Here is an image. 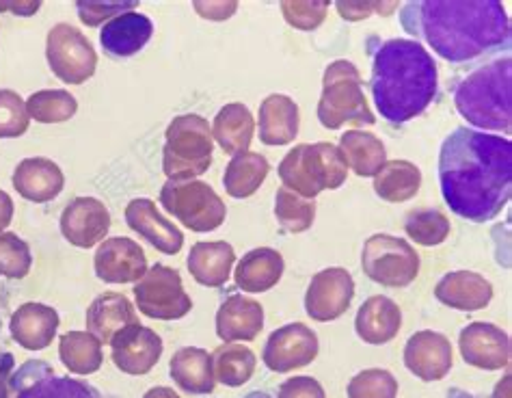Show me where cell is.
Wrapping results in <instances>:
<instances>
[{"instance_id":"36","label":"cell","mask_w":512,"mask_h":398,"mask_svg":"<svg viewBox=\"0 0 512 398\" xmlns=\"http://www.w3.org/2000/svg\"><path fill=\"white\" fill-rule=\"evenodd\" d=\"M59 357L70 373L93 375L98 373L104 362L102 342L89 331H70V334L61 336Z\"/></svg>"},{"instance_id":"8","label":"cell","mask_w":512,"mask_h":398,"mask_svg":"<svg viewBox=\"0 0 512 398\" xmlns=\"http://www.w3.org/2000/svg\"><path fill=\"white\" fill-rule=\"evenodd\" d=\"M160 204L193 232L217 230L227 217L225 202L204 180H169L160 189Z\"/></svg>"},{"instance_id":"37","label":"cell","mask_w":512,"mask_h":398,"mask_svg":"<svg viewBox=\"0 0 512 398\" xmlns=\"http://www.w3.org/2000/svg\"><path fill=\"white\" fill-rule=\"evenodd\" d=\"M214 379L227 388H240L253 377L255 373V353L242 344H221L210 355Z\"/></svg>"},{"instance_id":"25","label":"cell","mask_w":512,"mask_h":398,"mask_svg":"<svg viewBox=\"0 0 512 398\" xmlns=\"http://www.w3.org/2000/svg\"><path fill=\"white\" fill-rule=\"evenodd\" d=\"M264 329V308L260 301L232 295L217 312V336L223 342H251Z\"/></svg>"},{"instance_id":"24","label":"cell","mask_w":512,"mask_h":398,"mask_svg":"<svg viewBox=\"0 0 512 398\" xmlns=\"http://www.w3.org/2000/svg\"><path fill=\"white\" fill-rule=\"evenodd\" d=\"M65 187V176L50 158H24L13 171V189L35 204L52 202Z\"/></svg>"},{"instance_id":"46","label":"cell","mask_w":512,"mask_h":398,"mask_svg":"<svg viewBox=\"0 0 512 398\" xmlns=\"http://www.w3.org/2000/svg\"><path fill=\"white\" fill-rule=\"evenodd\" d=\"M279 398H327L320 383L312 377H292L279 386Z\"/></svg>"},{"instance_id":"23","label":"cell","mask_w":512,"mask_h":398,"mask_svg":"<svg viewBox=\"0 0 512 398\" xmlns=\"http://www.w3.org/2000/svg\"><path fill=\"white\" fill-rule=\"evenodd\" d=\"M435 297L452 310L478 312L484 310L493 299V286L487 277L474 271H452L443 275Z\"/></svg>"},{"instance_id":"55","label":"cell","mask_w":512,"mask_h":398,"mask_svg":"<svg viewBox=\"0 0 512 398\" xmlns=\"http://www.w3.org/2000/svg\"><path fill=\"white\" fill-rule=\"evenodd\" d=\"M0 327H3V321H0Z\"/></svg>"},{"instance_id":"41","label":"cell","mask_w":512,"mask_h":398,"mask_svg":"<svg viewBox=\"0 0 512 398\" xmlns=\"http://www.w3.org/2000/svg\"><path fill=\"white\" fill-rule=\"evenodd\" d=\"M31 264V247L26 245L18 234H0V277H7V280H24L31 271Z\"/></svg>"},{"instance_id":"34","label":"cell","mask_w":512,"mask_h":398,"mask_svg":"<svg viewBox=\"0 0 512 398\" xmlns=\"http://www.w3.org/2000/svg\"><path fill=\"white\" fill-rule=\"evenodd\" d=\"M268 171H271V165H268V161L262 154L258 152L236 154L225 167V176H223L225 193L234 199L251 197L264 184Z\"/></svg>"},{"instance_id":"1","label":"cell","mask_w":512,"mask_h":398,"mask_svg":"<svg viewBox=\"0 0 512 398\" xmlns=\"http://www.w3.org/2000/svg\"><path fill=\"white\" fill-rule=\"evenodd\" d=\"M439 182L458 217L484 223L510 202L512 143L489 132L456 128L439 154Z\"/></svg>"},{"instance_id":"40","label":"cell","mask_w":512,"mask_h":398,"mask_svg":"<svg viewBox=\"0 0 512 398\" xmlns=\"http://www.w3.org/2000/svg\"><path fill=\"white\" fill-rule=\"evenodd\" d=\"M275 217L281 228L290 234L307 232L316 219V202L281 187L275 195Z\"/></svg>"},{"instance_id":"32","label":"cell","mask_w":512,"mask_h":398,"mask_svg":"<svg viewBox=\"0 0 512 398\" xmlns=\"http://www.w3.org/2000/svg\"><path fill=\"white\" fill-rule=\"evenodd\" d=\"M253 132V115L242 102L225 104L212 122V139L221 145V150L225 154L232 156L249 152Z\"/></svg>"},{"instance_id":"12","label":"cell","mask_w":512,"mask_h":398,"mask_svg":"<svg viewBox=\"0 0 512 398\" xmlns=\"http://www.w3.org/2000/svg\"><path fill=\"white\" fill-rule=\"evenodd\" d=\"M11 390L16 398H117L102 394L80 379L55 375L42 360L26 362L16 375H11Z\"/></svg>"},{"instance_id":"14","label":"cell","mask_w":512,"mask_h":398,"mask_svg":"<svg viewBox=\"0 0 512 398\" xmlns=\"http://www.w3.org/2000/svg\"><path fill=\"white\" fill-rule=\"evenodd\" d=\"M355 297V280L346 269L331 267L320 271L309 282L305 310L318 323H329L346 314Z\"/></svg>"},{"instance_id":"33","label":"cell","mask_w":512,"mask_h":398,"mask_svg":"<svg viewBox=\"0 0 512 398\" xmlns=\"http://www.w3.org/2000/svg\"><path fill=\"white\" fill-rule=\"evenodd\" d=\"M340 152L346 167L355 171L361 178H374L387 163V150L383 141L363 130H348L340 139Z\"/></svg>"},{"instance_id":"26","label":"cell","mask_w":512,"mask_h":398,"mask_svg":"<svg viewBox=\"0 0 512 398\" xmlns=\"http://www.w3.org/2000/svg\"><path fill=\"white\" fill-rule=\"evenodd\" d=\"M402 327V312L398 303L383 295L363 301L355 318L357 336L368 344L392 342Z\"/></svg>"},{"instance_id":"21","label":"cell","mask_w":512,"mask_h":398,"mask_svg":"<svg viewBox=\"0 0 512 398\" xmlns=\"http://www.w3.org/2000/svg\"><path fill=\"white\" fill-rule=\"evenodd\" d=\"M59 312L44 303H24L13 312L9 331L26 351L48 349L59 331Z\"/></svg>"},{"instance_id":"3","label":"cell","mask_w":512,"mask_h":398,"mask_svg":"<svg viewBox=\"0 0 512 398\" xmlns=\"http://www.w3.org/2000/svg\"><path fill=\"white\" fill-rule=\"evenodd\" d=\"M437 63L415 39H387L372 61L370 89L376 109L392 124H404L433 104Z\"/></svg>"},{"instance_id":"20","label":"cell","mask_w":512,"mask_h":398,"mask_svg":"<svg viewBox=\"0 0 512 398\" xmlns=\"http://www.w3.org/2000/svg\"><path fill=\"white\" fill-rule=\"evenodd\" d=\"M126 223L132 232H137L145 238L154 249L165 256L180 254L184 245V234L180 228H175L173 221H169L163 212L156 208L152 199H132L126 206Z\"/></svg>"},{"instance_id":"53","label":"cell","mask_w":512,"mask_h":398,"mask_svg":"<svg viewBox=\"0 0 512 398\" xmlns=\"http://www.w3.org/2000/svg\"><path fill=\"white\" fill-rule=\"evenodd\" d=\"M491 398H510V375H506L504 381L497 383V388Z\"/></svg>"},{"instance_id":"35","label":"cell","mask_w":512,"mask_h":398,"mask_svg":"<svg viewBox=\"0 0 512 398\" xmlns=\"http://www.w3.org/2000/svg\"><path fill=\"white\" fill-rule=\"evenodd\" d=\"M422 187V171L409 161H387L374 176V191L389 204L409 202Z\"/></svg>"},{"instance_id":"4","label":"cell","mask_w":512,"mask_h":398,"mask_svg":"<svg viewBox=\"0 0 512 398\" xmlns=\"http://www.w3.org/2000/svg\"><path fill=\"white\" fill-rule=\"evenodd\" d=\"M512 59H497L471 72L454 91L456 109L469 124L510 132Z\"/></svg>"},{"instance_id":"27","label":"cell","mask_w":512,"mask_h":398,"mask_svg":"<svg viewBox=\"0 0 512 398\" xmlns=\"http://www.w3.org/2000/svg\"><path fill=\"white\" fill-rule=\"evenodd\" d=\"M85 321L89 334L96 336L102 344H111V340L121 329H126L128 325H137L139 316L124 295L104 293L93 299Z\"/></svg>"},{"instance_id":"43","label":"cell","mask_w":512,"mask_h":398,"mask_svg":"<svg viewBox=\"0 0 512 398\" xmlns=\"http://www.w3.org/2000/svg\"><path fill=\"white\" fill-rule=\"evenodd\" d=\"M26 102L11 89H0V139H16L29 130Z\"/></svg>"},{"instance_id":"45","label":"cell","mask_w":512,"mask_h":398,"mask_svg":"<svg viewBox=\"0 0 512 398\" xmlns=\"http://www.w3.org/2000/svg\"><path fill=\"white\" fill-rule=\"evenodd\" d=\"M137 3H78L76 11L87 26H100L104 20H113L119 13L134 11Z\"/></svg>"},{"instance_id":"39","label":"cell","mask_w":512,"mask_h":398,"mask_svg":"<svg viewBox=\"0 0 512 398\" xmlns=\"http://www.w3.org/2000/svg\"><path fill=\"white\" fill-rule=\"evenodd\" d=\"M450 219L437 208L411 210L404 217V232L413 243L422 247H437L450 236Z\"/></svg>"},{"instance_id":"54","label":"cell","mask_w":512,"mask_h":398,"mask_svg":"<svg viewBox=\"0 0 512 398\" xmlns=\"http://www.w3.org/2000/svg\"><path fill=\"white\" fill-rule=\"evenodd\" d=\"M247 398H268V394H264V392H251Z\"/></svg>"},{"instance_id":"30","label":"cell","mask_w":512,"mask_h":398,"mask_svg":"<svg viewBox=\"0 0 512 398\" xmlns=\"http://www.w3.org/2000/svg\"><path fill=\"white\" fill-rule=\"evenodd\" d=\"M236 262L234 247L225 241L197 243L188 254V273L201 286L219 288L229 280V273Z\"/></svg>"},{"instance_id":"2","label":"cell","mask_w":512,"mask_h":398,"mask_svg":"<svg viewBox=\"0 0 512 398\" xmlns=\"http://www.w3.org/2000/svg\"><path fill=\"white\" fill-rule=\"evenodd\" d=\"M402 26L452 63L510 42V22L500 3H411L402 9Z\"/></svg>"},{"instance_id":"49","label":"cell","mask_w":512,"mask_h":398,"mask_svg":"<svg viewBox=\"0 0 512 398\" xmlns=\"http://www.w3.org/2000/svg\"><path fill=\"white\" fill-rule=\"evenodd\" d=\"M11 373H13V357L5 351H0V398H9Z\"/></svg>"},{"instance_id":"31","label":"cell","mask_w":512,"mask_h":398,"mask_svg":"<svg viewBox=\"0 0 512 398\" xmlns=\"http://www.w3.org/2000/svg\"><path fill=\"white\" fill-rule=\"evenodd\" d=\"M169 375L175 386L188 394H212L214 386H217L208 351L197 347L175 351L171 357Z\"/></svg>"},{"instance_id":"10","label":"cell","mask_w":512,"mask_h":398,"mask_svg":"<svg viewBox=\"0 0 512 398\" xmlns=\"http://www.w3.org/2000/svg\"><path fill=\"white\" fill-rule=\"evenodd\" d=\"M134 299L141 314L156 318V321H180L193 310V301L186 295L180 273L154 264L141 280L134 284Z\"/></svg>"},{"instance_id":"18","label":"cell","mask_w":512,"mask_h":398,"mask_svg":"<svg viewBox=\"0 0 512 398\" xmlns=\"http://www.w3.org/2000/svg\"><path fill=\"white\" fill-rule=\"evenodd\" d=\"M404 366L409 373L422 381H439L446 377L454 366L452 342L439 331H417L404 347Z\"/></svg>"},{"instance_id":"50","label":"cell","mask_w":512,"mask_h":398,"mask_svg":"<svg viewBox=\"0 0 512 398\" xmlns=\"http://www.w3.org/2000/svg\"><path fill=\"white\" fill-rule=\"evenodd\" d=\"M11 219H13V199L9 197V193L0 191V234L5 232V228H9Z\"/></svg>"},{"instance_id":"29","label":"cell","mask_w":512,"mask_h":398,"mask_svg":"<svg viewBox=\"0 0 512 398\" xmlns=\"http://www.w3.org/2000/svg\"><path fill=\"white\" fill-rule=\"evenodd\" d=\"M260 141L264 145H288L299 137V104L284 94L268 96L260 104Z\"/></svg>"},{"instance_id":"16","label":"cell","mask_w":512,"mask_h":398,"mask_svg":"<svg viewBox=\"0 0 512 398\" xmlns=\"http://www.w3.org/2000/svg\"><path fill=\"white\" fill-rule=\"evenodd\" d=\"M111 230V212L96 197H76L61 215V234L78 249H91L106 241Z\"/></svg>"},{"instance_id":"7","label":"cell","mask_w":512,"mask_h":398,"mask_svg":"<svg viewBox=\"0 0 512 398\" xmlns=\"http://www.w3.org/2000/svg\"><path fill=\"white\" fill-rule=\"evenodd\" d=\"M214 139L208 119L197 113L173 117L165 132L163 171L173 182L197 180L212 165Z\"/></svg>"},{"instance_id":"38","label":"cell","mask_w":512,"mask_h":398,"mask_svg":"<svg viewBox=\"0 0 512 398\" xmlns=\"http://www.w3.org/2000/svg\"><path fill=\"white\" fill-rule=\"evenodd\" d=\"M78 111V102L63 89H44L37 91L26 100V113L39 124H61L72 119Z\"/></svg>"},{"instance_id":"48","label":"cell","mask_w":512,"mask_h":398,"mask_svg":"<svg viewBox=\"0 0 512 398\" xmlns=\"http://www.w3.org/2000/svg\"><path fill=\"white\" fill-rule=\"evenodd\" d=\"M238 9L236 3H195V11L201 18L212 22H223L229 16H234Z\"/></svg>"},{"instance_id":"5","label":"cell","mask_w":512,"mask_h":398,"mask_svg":"<svg viewBox=\"0 0 512 398\" xmlns=\"http://www.w3.org/2000/svg\"><path fill=\"white\" fill-rule=\"evenodd\" d=\"M346 176L344 156L333 143L294 145L279 163V178L284 187L305 199H314L327 189H340Z\"/></svg>"},{"instance_id":"42","label":"cell","mask_w":512,"mask_h":398,"mask_svg":"<svg viewBox=\"0 0 512 398\" xmlns=\"http://www.w3.org/2000/svg\"><path fill=\"white\" fill-rule=\"evenodd\" d=\"M398 381L383 368L361 370L348 383V398H396Z\"/></svg>"},{"instance_id":"28","label":"cell","mask_w":512,"mask_h":398,"mask_svg":"<svg viewBox=\"0 0 512 398\" xmlns=\"http://www.w3.org/2000/svg\"><path fill=\"white\" fill-rule=\"evenodd\" d=\"M286 262L284 256L279 254L277 249L271 247H260L251 249L249 254L242 256L238 262L234 280L236 286L245 290V293H266L279 284L281 277H284Z\"/></svg>"},{"instance_id":"6","label":"cell","mask_w":512,"mask_h":398,"mask_svg":"<svg viewBox=\"0 0 512 398\" xmlns=\"http://www.w3.org/2000/svg\"><path fill=\"white\" fill-rule=\"evenodd\" d=\"M318 119L327 130H340L346 124L372 126L376 122L355 63L340 59L325 70Z\"/></svg>"},{"instance_id":"51","label":"cell","mask_w":512,"mask_h":398,"mask_svg":"<svg viewBox=\"0 0 512 398\" xmlns=\"http://www.w3.org/2000/svg\"><path fill=\"white\" fill-rule=\"evenodd\" d=\"M39 7H42V3H0V11H13L18 16H33Z\"/></svg>"},{"instance_id":"17","label":"cell","mask_w":512,"mask_h":398,"mask_svg":"<svg viewBox=\"0 0 512 398\" xmlns=\"http://www.w3.org/2000/svg\"><path fill=\"white\" fill-rule=\"evenodd\" d=\"M93 267L102 282L132 284L147 273V258L143 247L132 238L115 236L102 241L93 256Z\"/></svg>"},{"instance_id":"9","label":"cell","mask_w":512,"mask_h":398,"mask_svg":"<svg viewBox=\"0 0 512 398\" xmlns=\"http://www.w3.org/2000/svg\"><path fill=\"white\" fill-rule=\"evenodd\" d=\"M361 269L376 284L404 288L413 284L420 275V256L404 238L374 234L363 245Z\"/></svg>"},{"instance_id":"15","label":"cell","mask_w":512,"mask_h":398,"mask_svg":"<svg viewBox=\"0 0 512 398\" xmlns=\"http://www.w3.org/2000/svg\"><path fill=\"white\" fill-rule=\"evenodd\" d=\"M163 338L141 323L128 325L111 340V357L126 375H147L163 357Z\"/></svg>"},{"instance_id":"52","label":"cell","mask_w":512,"mask_h":398,"mask_svg":"<svg viewBox=\"0 0 512 398\" xmlns=\"http://www.w3.org/2000/svg\"><path fill=\"white\" fill-rule=\"evenodd\" d=\"M143 398H180V394L173 392L171 388H152L145 392Z\"/></svg>"},{"instance_id":"22","label":"cell","mask_w":512,"mask_h":398,"mask_svg":"<svg viewBox=\"0 0 512 398\" xmlns=\"http://www.w3.org/2000/svg\"><path fill=\"white\" fill-rule=\"evenodd\" d=\"M154 35L152 20L139 11L119 13L102 26L100 44L111 57L126 59L141 52Z\"/></svg>"},{"instance_id":"11","label":"cell","mask_w":512,"mask_h":398,"mask_svg":"<svg viewBox=\"0 0 512 398\" xmlns=\"http://www.w3.org/2000/svg\"><path fill=\"white\" fill-rule=\"evenodd\" d=\"M46 59L52 74L67 85H83L96 74L98 55L89 39L72 24L52 26L46 39Z\"/></svg>"},{"instance_id":"44","label":"cell","mask_w":512,"mask_h":398,"mask_svg":"<svg viewBox=\"0 0 512 398\" xmlns=\"http://www.w3.org/2000/svg\"><path fill=\"white\" fill-rule=\"evenodd\" d=\"M329 11V3H292V0H286L281 3V13L290 26L299 31H314L318 26L325 22Z\"/></svg>"},{"instance_id":"47","label":"cell","mask_w":512,"mask_h":398,"mask_svg":"<svg viewBox=\"0 0 512 398\" xmlns=\"http://www.w3.org/2000/svg\"><path fill=\"white\" fill-rule=\"evenodd\" d=\"M338 13L348 20V22H359V20H366L370 18L372 13H383V16H389L396 9L394 3L383 5V3H338Z\"/></svg>"},{"instance_id":"13","label":"cell","mask_w":512,"mask_h":398,"mask_svg":"<svg viewBox=\"0 0 512 398\" xmlns=\"http://www.w3.org/2000/svg\"><path fill=\"white\" fill-rule=\"evenodd\" d=\"M318 351L320 342L316 331L305 323H290L268 336L262 360L273 373H292L296 368L312 364Z\"/></svg>"},{"instance_id":"19","label":"cell","mask_w":512,"mask_h":398,"mask_svg":"<svg viewBox=\"0 0 512 398\" xmlns=\"http://www.w3.org/2000/svg\"><path fill=\"white\" fill-rule=\"evenodd\" d=\"M463 360L482 370H502L510 364V338L491 323H471L458 336Z\"/></svg>"}]
</instances>
